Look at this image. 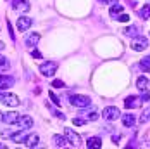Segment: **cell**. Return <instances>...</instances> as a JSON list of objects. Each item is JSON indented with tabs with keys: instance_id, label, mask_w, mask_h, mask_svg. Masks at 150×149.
<instances>
[{
	"instance_id": "1",
	"label": "cell",
	"mask_w": 150,
	"mask_h": 149,
	"mask_svg": "<svg viewBox=\"0 0 150 149\" xmlns=\"http://www.w3.org/2000/svg\"><path fill=\"white\" fill-rule=\"evenodd\" d=\"M69 102L71 106H74V107H79V109H85V107H88L91 104V99L88 95H81V94H71L69 95Z\"/></svg>"
},
{
	"instance_id": "2",
	"label": "cell",
	"mask_w": 150,
	"mask_h": 149,
	"mask_svg": "<svg viewBox=\"0 0 150 149\" xmlns=\"http://www.w3.org/2000/svg\"><path fill=\"white\" fill-rule=\"evenodd\" d=\"M0 102L5 106H9V107H16V106H19V97L16 95V94H11V92H0Z\"/></svg>"
},
{
	"instance_id": "3",
	"label": "cell",
	"mask_w": 150,
	"mask_h": 149,
	"mask_svg": "<svg viewBox=\"0 0 150 149\" xmlns=\"http://www.w3.org/2000/svg\"><path fill=\"white\" fill-rule=\"evenodd\" d=\"M57 68H59V64L55 61H47V62L40 64V73L43 76H54L55 71H57Z\"/></svg>"
},
{
	"instance_id": "4",
	"label": "cell",
	"mask_w": 150,
	"mask_h": 149,
	"mask_svg": "<svg viewBox=\"0 0 150 149\" xmlns=\"http://www.w3.org/2000/svg\"><path fill=\"white\" fill-rule=\"evenodd\" d=\"M102 118H105L107 121H116L117 118H121V111L116 106H107L102 111Z\"/></svg>"
},
{
	"instance_id": "5",
	"label": "cell",
	"mask_w": 150,
	"mask_h": 149,
	"mask_svg": "<svg viewBox=\"0 0 150 149\" xmlns=\"http://www.w3.org/2000/svg\"><path fill=\"white\" fill-rule=\"evenodd\" d=\"M14 125L17 127V130H28V128L33 127V118L28 116V115H19V118Z\"/></svg>"
},
{
	"instance_id": "6",
	"label": "cell",
	"mask_w": 150,
	"mask_h": 149,
	"mask_svg": "<svg viewBox=\"0 0 150 149\" xmlns=\"http://www.w3.org/2000/svg\"><path fill=\"white\" fill-rule=\"evenodd\" d=\"M64 135H66L67 142H69L73 148H78V146H79V142H81V137L76 134L73 128H64Z\"/></svg>"
},
{
	"instance_id": "7",
	"label": "cell",
	"mask_w": 150,
	"mask_h": 149,
	"mask_svg": "<svg viewBox=\"0 0 150 149\" xmlns=\"http://www.w3.org/2000/svg\"><path fill=\"white\" fill-rule=\"evenodd\" d=\"M149 47V40L145 38V37H136L135 40H133V44H131V49L135 50V52H142V50H145Z\"/></svg>"
},
{
	"instance_id": "8",
	"label": "cell",
	"mask_w": 150,
	"mask_h": 149,
	"mask_svg": "<svg viewBox=\"0 0 150 149\" xmlns=\"http://www.w3.org/2000/svg\"><path fill=\"white\" fill-rule=\"evenodd\" d=\"M12 9H14L16 12L24 14V12H28L31 9V5L28 0H12Z\"/></svg>"
},
{
	"instance_id": "9",
	"label": "cell",
	"mask_w": 150,
	"mask_h": 149,
	"mask_svg": "<svg viewBox=\"0 0 150 149\" xmlns=\"http://www.w3.org/2000/svg\"><path fill=\"white\" fill-rule=\"evenodd\" d=\"M33 26V19L28 17V16H21L17 17V30L19 31H28Z\"/></svg>"
},
{
	"instance_id": "10",
	"label": "cell",
	"mask_w": 150,
	"mask_h": 149,
	"mask_svg": "<svg viewBox=\"0 0 150 149\" xmlns=\"http://www.w3.org/2000/svg\"><path fill=\"white\" fill-rule=\"evenodd\" d=\"M38 42H40V33H36V31L26 35V38H24V45H26L28 49H35V47L38 45Z\"/></svg>"
},
{
	"instance_id": "11",
	"label": "cell",
	"mask_w": 150,
	"mask_h": 149,
	"mask_svg": "<svg viewBox=\"0 0 150 149\" xmlns=\"http://www.w3.org/2000/svg\"><path fill=\"white\" fill-rule=\"evenodd\" d=\"M140 104H142V99L136 97V95H128V97L124 99V107H126V109H135V107H138Z\"/></svg>"
},
{
	"instance_id": "12",
	"label": "cell",
	"mask_w": 150,
	"mask_h": 149,
	"mask_svg": "<svg viewBox=\"0 0 150 149\" xmlns=\"http://www.w3.org/2000/svg\"><path fill=\"white\" fill-rule=\"evenodd\" d=\"M136 89L142 90V92H149L150 89V82L147 76H138V80H136Z\"/></svg>"
},
{
	"instance_id": "13",
	"label": "cell",
	"mask_w": 150,
	"mask_h": 149,
	"mask_svg": "<svg viewBox=\"0 0 150 149\" xmlns=\"http://www.w3.org/2000/svg\"><path fill=\"white\" fill-rule=\"evenodd\" d=\"M38 142H40V137L36 134H31V135H26V139H24V146L26 148H36L38 146Z\"/></svg>"
},
{
	"instance_id": "14",
	"label": "cell",
	"mask_w": 150,
	"mask_h": 149,
	"mask_svg": "<svg viewBox=\"0 0 150 149\" xmlns=\"http://www.w3.org/2000/svg\"><path fill=\"white\" fill-rule=\"evenodd\" d=\"M52 144L55 146V148H66L69 142H67V139H66V135H54L52 137Z\"/></svg>"
},
{
	"instance_id": "15",
	"label": "cell",
	"mask_w": 150,
	"mask_h": 149,
	"mask_svg": "<svg viewBox=\"0 0 150 149\" xmlns=\"http://www.w3.org/2000/svg\"><path fill=\"white\" fill-rule=\"evenodd\" d=\"M79 116L85 118L86 121H95V120H98V113H97V109H90V111H81Z\"/></svg>"
},
{
	"instance_id": "16",
	"label": "cell",
	"mask_w": 150,
	"mask_h": 149,
	"mask_svg": "<svg viewBox=\"0 0 150 149\" xmlns=\"http://www.w3.org/2000/svg\"><path fill=\"white\" fill-rule=\"evenodd\" d=\"M19 118V113H16V111H7V113H4V121L7 123V125H14L16 121Z\"/></svg>"
},
{
	"instance_id": "17",
	"label": "cell",
	"mask_w": 150,
	"mask_h": 149,
	"mask_svg": "<svg viewBox=\"0 0 150 149\" xmlns=\"http://www.w3.org/2000/svg\"><path fill=\"white\" fill-rule=\"evenodd\" d=\"M86 148L88 149L102 148V139H100V137H88V140H86Z\"/></svg>"
},
{
	"instance_id": "18",
	"label": "cell",
	"mask_w": 150,
	"mask_h": 149,
	"mask_svg": "<svg viewBox=\"0 0 150 149\" xmlns=\"http://www.w3.org/2000/svg\"><path fill=\"white\" fill-rule=\"evenodd\" d=\"M14 83H16L14 76H11V74H7V76H4V80L0 82V90H5V89H9V87H12Z\"/></svg>"
},
{
	"instance_id": "19",
	"label": "cell",
	"mask_w": 150,
	"mask_h": 149,
	"mask_svg": "<svg viewBox=\"0 0 150 149\" xmlns=\"http://www.w3.org/2000/svg\"><path fill=\"white\" fill-rule=\"evenodd\" d=\"M121 120H122V125L124 127H133L135 125V115H131V113H126V115H121Z\"/></svg>"
},
{
	"instance_id": "20",
	"label": "cell",
	"mask_w": 150,
	"mask_h": 149,
	"mask_svg": "<svg viewBox=\"0 0 150 149\" xmlns=\"http://www.w3.org/2000/svg\"><path fill=\"white\" fill-rule=\"evenodd\" d=\"M122 31H124V35H126V37H133V38L140 37V30H138L136 26H133V24H131V26H128V28H124Z\"/></svg>"
},
{
	"instance_id": "21",
	"label": "cell",
	"mask_w": 150,
	"mask_h": 149,
	"mask_svg": "<svg viewBox=\"0 0 150 149\" xmlns=\"http://www.w3.org/2000/svg\"><path fill=\"white\" fill-rule=\"evenodd\" d=\"M121 12H122V5H121V4H114V5H110L109 14H110V17H112V19H116Z\"/></svg>"
},
{
	"instance_id": "22",
	"label": "cell",
	"mask_w": 150,
	"mask_h": 149,
	"mask_svg": "<svg viewBox=\"0 0 150 149\" xmlns=\"http://www.w3.org/2000/svg\"><path fill=\"white\" fill-rule=\"evenodd\" d=\"M26 130H19V132H16V134L11 135V139H12V142H24V139H26V134H24Z\"/></svg>"
},
{
	"instance_id": "23",
	"label": "cell",
	"mask_w": 150,
	"mask_h": 149,
	"mask_svg": "<svg viewBox=\"0 0 150 149\" xmlns=\"http://www.w3.org/2000/svg\"><path fill=\"white\" fill-rule=\"evenodd\" d=\"M138 16H140L142 19H149L150 17V4H145V5L138 11Z\"/></svg>"
},
{
	"instance_id": "24",
	"label": "cell",
	"mask_w": 150,
	"mask_h": 149,
	"mask_svg": "<svg viewBox=\"0 0 150 149\" xmlns=\"http://www.w3.org/2000/svg\"><path fill=\"white\" fill-rule=\"evenodd\" d=\"M140 66L143 68V71L150 73V56H149V57H143V59L140 61Z\"/></svg>"
},
{
	"instance_id": "25",
	"label": "cell",
	"mask_w": 150,
	"mask_h": 149,
	"mask_svg": "<svg viewBox=\"0 0 150 149\" xmlns=\"http://www.w3.org/2000/svg\"><path fill=\"white\" fill-rule=\"evenodd\" d=\"M147 121H150V107L143 109V113L140 116V123H147Z\"/></svg>"
},
{
	"instance_id": "26",
	"label": "cell",
	"mask_w": 150,
	"mask_h": 149,
	"mask_svg": "<svg viewBox=\"0 0 150 149\" xmlns=\"http://www.w3.org/2000/svg\"><path fill=\"white\" fill-rule=\"evenodd\" d=\"M48 97L52 99V102H54V104H55V106H60V101H59V97H57V95H55V94H54L52 90L48 92Z\"/></svg>"
},
{
	"instance_id": "27",
	"label": "cell",
	"mask_w": 150,
	"mask_h": 149,
	"mask_svg": "<svg viewBox=\"0 0 150 149\" xmlns=\"http://www.w3.org/2000/svg\"><path fill=\"white\" fill-rule=\"evenodd\" d=\"M0 68H2V69H7V68H9V62H7V59H5L2 54H0Z\"/></svg>"
},
{
	"instance_id": "28",
	"label": "cell",
	"mask_w": 150,
	"mask_h": 149,
	"mask_svg": "<svg viewBox=\"0 0 150 149\" xmlns=\"http://www.w3.org/2000/svg\"><path fill=\"white\" fill-rule=\"evenodd\" d=\"M116 19H117V21H121V23H128V21H129V16H128V14H122V12H121V14L117 16Z\"/></svg>"
},
{
	"instance_id": "29",
	"label": "cell",
	"mask_w": 150,
	"mask_h": 149,
	"mask_svg": "<svg viewBox=\"0 0 150 149\" xmlns=\"http://www.w3.org/2000/svg\"><path fill=\"white\" fill-rule=\"evenodd\" d=\"M52 87H54V89H62V87H64V82H62V80H54V82H52Z\"/></svg>"
},
{
	"instance_id": "30",
	"label": "cell",
	"mask_w": 150,
	"mask_h": 149,
	"mask_svg": "<svg viewBox=\"0 0 150 149\" xmlns=\"http://www.w3.org/2000/svg\"><path fill=\"white\" fill-rule=\"evenodd\" d=\"M73 123H74V125H85V123H86V120L79 116V118H73Z\"/></svg>"
},
{
	"instance_id": "31",
	"label": "cell",
	"mask_w": 150,
	"mask_h": 149,
	"mask_svg": "<svg viewBox=\"0 0 150 149\" xmlns=\"http://www.w3.org/2000/svg\"><path fill=\"white\" fill-rule=\"evenodd\" d=\"M7 28H9V35H11V38L16 40V35H14V31H12V24H11L9 21H7Z\"/></svg>"
},
{
	"instance_id": "32",
	"label": "cell",
	"mask_w": 150,
	"mask_h": 149,
	"mask_svg": "<svg viewBox=\"0 0 150 149\" xmlns=\"http://www.w3.org/2000/svg\"><path fill=\"white\" fill-rule=\"evenodd\" d=\"M31 56H33V57H36V59H42V54H40L36 49H31Z\"/></svg>"
},
{
	"instance_id": "33",
	"label": "cell",
	"mask_w": 150,
	"mask_h": 149,
	"mask_svg": "<svg viewBox=\"0 0 150 149\" xmlns=\"http://www.w3.org/2000/svg\"><path fill=\"white\" fill-rule=\"evenodd\" d=\"M140 99H142V102H147V101H149V99H150L149 92H143V95H142V97H140Z\"/></svg>"
},
{
	"instance_id": "34",
	"label": "cell",
	"mask_w": 150,
	"mask_h": 149,
	"mask_svg": "<svg viewBox=\"0 0 150 149\" xmlns=\"http://www.w3.org/2000/svg\"><path fill=\"white\" fill-rule=\"evenodd\" d=\"M102 4H109V5H114V4H119V0H100Z\"/></svg>"
},
{
	"instance_id": "35",
	"label": "cell",
	"mask_w": 150,
	"mask_h": 149,
	"mask_svg": "<svg viewBox=\"0 0 150 149\" xmlns=\"http://www.w3.org/2000/svg\"><path fill=\"white\" fill-rule=\"evenodd\" d=\"M54 116H57V118H60V120H66V116H64L60 111H54Z\"/></svg>"
},
{
	"instance_id": "36",
	"label": "cell",
	"mask_w": 150,
	"mask_h": 149,
	"mask_svg": "<svg viewBox=\"0 0 150 149\" xmlns=\"http://www.w3.org/2000/svg\"><path fill=\"white\" fill-rule=\"evenodd\" d=\"M121 139V135H112V140H114V144H117V140Z\"/></svg>"
},
{
	"instance_id": "37",
	"label": "cell",
	"mask_w": 150,
	"mask_h": 149,
	"mask_svg": "<svg viewBox=\"0 0 150 149\" xmlns=\"http://www.w3.org/2000/svg\"><path fill=\"white\" fill-rule=\"evenodd\" d=\"M4 49H5V44H4V42H0V50H4Z\"/></svg>"
},
{
	"instance_id": "38",
	"label": "cell",
	"mask_w": 150,
	"mask_h": 149,
	"mask_svg": "<svg viewBox=\"0 0 150 149\" xmlns=\"http://www.w3.org/2000/svg\"><path fill=\"white\" fill-rule=\"evenodd\" d=\"M2 121H4V113L0 111V123H2Z\"/></svg>"
},
{
	"instance_id": "39",
	"label": "cell",
	"mask_w": 150,
	"mask_h": 149,
	"mask_svg": "<svg viewBox=\"0 0 150 149\" xmlns=\"http://www.w3.org/2000/svg\"><path fill=\"white\" fill-rule=\"evenodd\" d=\"M0 149H5V144H2V142H0Z\"/></svg>"
},
{
	"instance_id": "40",
	"label": "cell",
	"mask_w": 150,
	"mask_h": 149,
	"mask_svg": "<svg viewBox=\"0 0 150 149\" xmlns=\"http://www.w3.org/2000/svg\"><path fill=\"white\" fill-rule=\"evenodd\" d=\"M4 76H5V74H0V82H2V80H4Z\"/></svg>"
}]
</instances>
